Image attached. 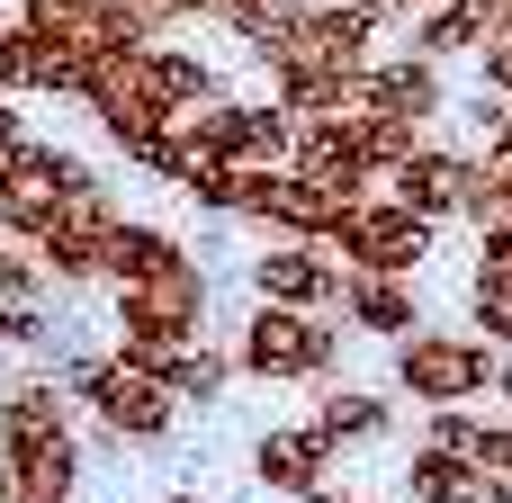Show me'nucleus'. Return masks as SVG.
Segmentation results:
<instances>
[{"label": "nucleus", "mask_w": 512, "mask_h": 503, "mask_svg": "<svg viewBox=\"0 0 512 503\" xmlns=\"http://www.w3.org/2000/svg\"><path fill=\"white\" fill-rule=\"evenodd\" d=\"M108 279H117V333H126V351H162V342H198L207 333V270L180 252V234L117 225Z\"/></svg>", "instance_id": "nucleus-1"}, {"label": "nucleus", "mask_w": 512, "mask_h": 503, "mask_svg": "<svg viewBox=\"0 0 512 503\" xmlns=\"http://www.w3.org/2000/svg\"><path fill=\"white\" fill-rule=\"evenodd\" d=\"M81 450H72V405L45 378H18L0 396V503H72Z\"/></svg>", "instance_id": "nucleus-2"}, {"label": "nucleus", "mask_w": 512, "mask_h": 503, "mask_svg": "<svg viewBox=\"0 0 512 503\" xmlns=\"http://www.w3.org/2000/svg\"><path fill=\"white\" fill-rule=\"evenodd\" d=\"M324 252L351 261V270H396V279H414L423 252H432V216L405 207V198H387V189H369V198H351V207L333 216Z\"/></svg>", "instance_id": "nucleus-3"}, {"label": "nucleus", "mask_w": 512, "mask_h": 503, "mask_svg": "<svg viewBox=\"0 0 512 503\" xmlns=\"http://www.w3.org/2000/svg\"><path fill=\"white\" fill-rule=\"evenodd\" d=\"M486 387H495V342L486 333H405L396 342V396H414L423 414L477 405Z\"/></svg>", "instance_id": "nucleus-4"}, {"label": "nucleus", "mask_w": 512, "mask_h": 503, "mask_svg": "<svg viewBox=\"0 0 512 503\" xmlns=\"http://www.w3.org/2000/svg\"><path fill=\"white\" fill-rule=\"evenodd\" d=\"M72 396L99 414V432H117V441H162L171 432V414H180V396L135 360V351H108V360H72Z\"/></svg>", "instance_id": "nucleus-5"}, {"label": "nucleus", "mask_w": 512, "mask_h": 503, "mask_svg": "<svg viewBox=\"0 0 512 503\" xmlns=\"http://www.w3.org/2000/svg\"><path fill=\"white\" fill-rule=\"evenodd\" d=\"M234 360H243V378H324L333 369V324L306 315V306H270L261 297L243 342H234Z\"/></svg>", "instance_id": "nucleus-6"}, {"label": "nucleus", "mask_w": 512, "mask_h": 503, "mask_svg": "<svg viewBox=\"0 0 512 503\" xmlns=\"http://www.w3.org/2000/svg\"><path fill=\"white\" fill-rule=\"evenodd\" d=\"M252 297H270V306H306V315H324V306L342 297V261H333L324 243H306V234H279L270 252H252Z\"/></svg>", "instance_id": "nucleus-7"}, {"label": "nucleus", "mask_w": 512, "mask_h": 503, "mask_svg": "<svg viewBox=\"0 0 512 503\" xmlns=\"http://www.w3.org/2000/svg\"><path fill=\"white\" fill-rule=\"evenodd\" d=\"M477 153H459V144H414L396 171H387V198H405V207H423L432 225L441 216H468V198H477Z\"/></svg>", "instance_id": "nucleus-8"}, {"label": "nucleus", "mask_w": 512, "mask_h": 503, "mask_svg": "<svg viewBox=\"0 0 512 503\" xmlns=\"http://www.w3.org/2000/svg\"><path fill=\"white\" fill-rule=\"evenodd\" d=\"M333 468H342V450H333V432L324 423H297V432H261L252 441V477L270 486V495H315V486H333Z\"/></svg>", "instance_id": "nucleus-9"}, {"label": "nucleus", "mask_w": 512, "mask_h": 503, "mask_svg": "<svg viewBox=\"0 0 512 503\" xmlns=\"http://www.w3.org/2000/svg\"><path fill=\"white\" fill-rule=\"evenodd\" d=\"M405 495L414 503H512V477L486 468V459H459V450H414L405 459Z\"/></svg>", "instance_id": "nucleus-10"}, {"label": "nucleus", "mask_w": 512, "mask_h": 503, "mask_svg": "<svg viewBox=\"0 0 512 503\" xmlns=\"http://www.w3.org/2000/svg\"><path fill=\"white\" fill-rule=\"evenodd\" d=\"M342 315L360 333H378V342H405L423 324V306H414V288L396 270H351V261H342Z\"/></svg>", "instance_id": "nucleus-11"}, {"label": "nucleus", "mask_w": 512, "mask_h": 503, "mask_svg": "<svg viewBox=\"0 0 512 503\" xmlns=\"http://www.w3.org/2000/svg\"><path fill=\"white\" fill-rule=\"evenodd\" d=\"M135 360H144V369H153V378H162L180 405H207V396H225V378L243 369V360H234V351H216L207 333H198V342H162V351H135Z\"/></svg>", "instance_id": "nucleus-12"}, {"label": "nucleus", "mask_w": 512, "mask_h": 503, "mask_svg": "<svg viewBox=\"0 0 512 503\" xmlns=\"http://www.w3.org/2000/svg\"><path fill=\"white\" fill-rule=\"evenodd\" d=\"M468 306H477L486 342H504V351H512V252H504V243H486V252H477V279H468Z\"/></svg>", "instance_id": "nucleus-13"}, {"label": "nucleus", "mask_w": 512, "mask_h": 503, "mask_svg": "<svg viewBox=\"0 0 512 503\" xmlns=\"http://www.w3.org/2000/svg\"><path fill=\"white\" fill-rule=\"evenodd\" d=\"M315 423L333 432V450H351V441H378V432L396 423V405H387V396H369V387H342V396H324V405H315Z\"/></svg>", "instance_id": "nucleus-14"}, {"label": "nucleus", "mask_w": 512, "mask_h": 503, "mask_svg": "<svg viewBox=\"0 0 512 503\" xmlns=\"http://www.w3.org/2000/svg\"><path fill=\"white\" fill-rule=\"evenodd\" d=\"M468 225H477V243H504L512 252V162H486V171H477Z\"/></svg>", "instance_id": "nucleus-15"}, {"label": "nucleus", "mask_w": 512, "mask_h": 503, "mask_svg": "<svg viewBox=\"0 0 512 503\" xmlns=\"http://www.w3.org/2000/svg\"><path fill=\"white\" fill-rule=\"evenodd\" d=\"M0 90H36V36H27V18H0Z\"/></svg>", "instance_id": "nucleus-16"}, {"label": "nucleus", "mask_w": 512, "mask_h": 503, "mask_svg": "<svg viewBox=\"0 0 512 503\" xmlns=\"http://www.w3.org/2000/svg\"><path fill=\"white\" fill-rule=\"evenodd\" d=\"M126 9H135L153 36H162V27H180V18H225V0H126Z\"/></svg>", "instance_id": "nucleus-17"}, {"label": "nucleus", "mask_w": 512, "mask_h": 503, "mask_svg": "<svg viewBox=\"0 0 512 503\" xmlns=\"http://www.w3.org/2000/svg\"><path fill=\"white\" fill-rule=\"evenodd\" d=\"M369 9H378V18H423L432 0H369Z\"/></svg>", "instance_id": "nucleus-18"}, {"label": "nucleus", "mask_w": 512, "mask_h": 503, "mask_svg": "<svg viewBox=\"0 0 512 503\" xmlns=\"http://www.w3.org/2000/svg\"><path fill=\"white\" fill-rule=\"evenodd\" d=\"M306 503H360V495H342V486H315V495H306Z\"/></svg>", "instance_id": "nucleus-19"}, {"label": "nucleus", "mask_w": 512, "mask_h": 503, "mask_svg": "<svg viewBox=\"0 0 512 503\" xmlns=\"http://www.w3.org/2000/svg\"><path fill=\"white\" fill-rule=\"evenodd\" d=\"M495 387H504V396H512V360H495Z\"/></svg>", "instance_id": "nucleus-20"}, {"label": "nucleus", "mask_w": 512, "mask_h": 503, "mask_svg": "<svg viewBox=\"0 0 512 503\" xmlns=\"http://www.w3.org/2000/svg\"><path fill=\"white\" fill-rule=\"evenodd\" d=\"M504 477H512V432H504Z\"/></svg>", "instance_id": "nucleus-21"}, {"label": "nucleus", "mask_w": 512, "mask_h": 503, "mask_svg": "<svg viewBox=\"0 0 512 503\" xmlns=\"http://www.w3.org/2000/svg\"><path fill=\"white\" fill-rule=\"evenodd\" d=\"M171 503H189V495H171Z\"/></svg>", "instance_id": "nucleus-22"}]
</instances>
